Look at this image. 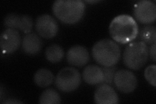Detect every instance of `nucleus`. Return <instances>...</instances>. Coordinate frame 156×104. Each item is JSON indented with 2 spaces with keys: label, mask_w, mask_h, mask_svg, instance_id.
Segmentation results:
<instances>
[{
  "label": "nucleus",
  "mask_w": 156,
  "mask_h": 104,
  "mask_svg": "<svg viewBox=\"0 0 156 104\" xmlns=\"http://www.w3.org/2000/svg\"><path fill=\"white\" fill-rule=\"evenodd\" d=\"M102 70L104 72V83L111 85L113 82L114 76L117 70V68L115 66H103Z\"/></svg>",
  "instance_id": "nucleus-20"
},
{
  "label": "nucleus",
  "mask_w": 156,
  "mask_h": 104,
  "mask_svg": "<svg viewBox=\"0 0 156 104\" xmlns=\"http://www.w3.org/2000/svg\"><path fill=\"white\" fill-rule=\"evenodd\" d=\"M85 2L87 3H98V2H100V1H98V0H92V1H90V0H89V1H85Z\"/></svg>",
  "instance_id": "nucleus-23"
},
{
  "label": "nucleus",
  "mask_w": 156,
  "mask_h": 104,
  "mask_svg": "<svg viewBox=\"0 0 156 104\" xmlns=\"http://www.w3.org/2000/svg\"><path fill=\"white\" fill-rule=\"evenodd\" d=\"M42 46V41L37 34L29 33L23 37L22 41L23 52L27 55L33 56L40 52Z\"/></svg>",
  "instance_id": "nucleus-13"
},
{
  "label": "nucleus",
  "mask_w": 156,
  "mask_h": 104,
  "mask_svg": "<svg viewBox=\"0 0 156 104\" xmlns=\"http://www.w3.org/2000/svg\"><path fill=\"white\" fill-rule=\"evenodd\" d=\"M34 82L40 87H47L55 80L53 74L46 68H41L38 70L33 77Z\"/></svg>",
  "instance_id": "nucleus-15"
},
{
  "label": "nucleus",
  "mask_w": 156,
  "mask_h": 104,
  "mask_svg": "<svg viewBox=\"0 0 156 104\" xmlns=\"http://www.w3.org/2000/svg\"><path fill=\"white\" fill-rule=\"evenodd\" d=\"M21 44V37L18 30L8 28L2 32L0 37V46L3 53L15 52Z\"/></svg>",
  "instance_id": "nucleus-9"
},
{
  "label": "nucleus",
  "mask_w": 156,
  "mask_h": 104,
  "mask_svg": "<svg viewBox=\"0 0 156 104\" xmlns=\"http://www.w3.org/2000/svg\"><path fill=\"white\" fill-rule=\"evenodd\" d=\"M35 29L41 37L50 39L56 36L58 26L54 18L50 14H43L38 16L36 19Z\"/></svg>",
  "instance_id": "nucleus-7"
},
{
  "label": "nucleus",
  "mask_w": 156,
  "mask_h": 104,
  "mask_svg": "<svg viewBox=\"0 0 156 104\" xmlns=\"http://www.w3.org/2000/svg\"><path fill=\"white\" fill-rule=\"evenodd\" d=\"M53 12L66 24H74L83 16L85 5L81 0H57L53 4Z\"/></svg>",
  "instance_id": "nucleus-2"
},
{
  "label": "nucleus",
  "mask_w": 156,
  "mask_h": 104,
  "mask_svg": "<svg viewBox=\"0 0 156 104\" xmlns=\"http://www.w3.org/2000/svg\"><path fill=\"white\" fill-rule=\"evenodd\" d=\"M82 77L89 85H96L104 83V72L102 68L95 64L86 66L82 73Z\"/></svg>",
  "instance_id": "nucleus-14"
},
{
  "label": "nucleus",
  "mask_w": 156,
  "mask_h": 104,
  "mask_svg": "<svg viewBox=\"0 0 156 104\" xmlns=\"http://www.w3.org/2000/svg\"><path fill=\"white\" fill-rule=\"evenodd\" d=\"M89 53L84 46L75 45L72 46L67 52L68 63L72 66L81 67L85 66L89 61Z\"/></svg>",
  "instance_id": "nucleus-12"
},
{
  "label": "nucleus",
  "mask_w": 156,
  "mask_h": 104,
  "mask_svg": "<svg viewBox=\"0 0 156 104\" xmlns=\"http://www.w3.org/2000/svg\"><path fill=\"white\" fill-rule=\"evenodd\" d=\"M113 82L116 88L125 94L134 91L137 85V79L135 74L125 69L116 70Z\"/></svg>",
  "instance_id": "nucleus-8"
},
{
  "label": "nucleus",
  "mask_w": 156,
  "mask_h": 104,
  "mask_svg": "<svg viewBox=\"0 0 156 104\" xmlns=\"http://www.w3.org/2000/svg\"><path fill=\"white\" fill-rule=\"evenodd\" d=\"M95 61L103 66H112L120 59V48L114 41L108 38L98 41L92 49Z\"/></svg>",
  "instance_id": "nucleus-3"
},
{
  "label": "nucleus",
  "mask_w": 156,
  "mask_h": 104,
  "mask_svg": "<svg viewBox=\"0 0 156 104\" xmlns=\"http://www.w3.org/2000/svg\"><path fill=\"white\" fill-rule=\"evenodd\" d=\"M110 35L114 41L128 44L139 34V26L135 20L129 14H120L115 17L109 25Z\"/></svg>",
  "instance_id": "nucleus-1"
},
{
  "label": "nucleus",
  "mask_w": 156,
  "mask_h": 104,
  "mask_svg": "<svg viewBox=\"0 0 156 104\" xmlns=\"http://www.w3.org/2000/svg\"><path fill=\"white\" fill-rule=\"evenodd\" d=\"M133 14L135 19L141 23H154L156 18L155 3L149 0L139 1L135 5Z\"/></svg>",
  "instance_id": "nucleus-6"
},
{
  "label": "nucleus",
  "mask_w": 156,
  "mask_h": 104,
  "mask_svg": "<svg viewBox=\"0 0 156 104\" xmlns=\"http://www.w3.org/2000/svg\"><path fill=\"white\" fill-rule=\"evenodd\" d=\"M2 103H22L23 102H22L21 101H18V100H14V99H12V100H6Z\"/></svg>",
  "instance_id": "nucleus-22"
},
{
  "label": "nucleus",
  "mask_w": 156,
  "mask_h": 104,
  "mask_svg": "<svg viewBox=\"0 0 156 104\" xmlns=\"http://www.w3.org/2000/svg\"><path fill=\"white\" fill-rule=\"evenodd\" d=\"M65 52L62 48L57 44L49 46L45 52V56L48 61L52 63L60 62L64 57Z\"/></svg>",
  "instance_id": "nucleus-16"
},
{
  "label": "nucleus",
  "mask_w": 156,
  "mask_h": 104,
  "mask_svg": "<svg viewBox=\"0 0 156 104\" xmlns=\"http://www.w3.org/2000/svg\"><path fill=\"white\" fill-rule=\"evenodd\" d=\"M5 26L9 28L19 29L26 34L31 31L33 28V20L27 14L9 13L5 16L3 20Z\"/></svg>",
  "instance_id": "nucleus-10"
},
{
  "label": "nucleus",
  "mask_w": 156,
  "mask_h": 104,
  "mask_svg": "<svg viewBox=\"0 0 156 104\" xmlns=\"http://www.w3.org/2000/svg\"><path fill=\"white\" fill-rule=\"evenodd\" d=\"M94 102L98 104H116L119 103V96L109 84L101 83L95 91Z\"/></svg>",
  "instance_id": "nucleus-11"
},
{
  "label": "nucleus",
  "mask_w": 156,
  "mask_h": 104,
  "mask_svg": "<svg viewBox=\"0 0 156 104\" xmlns=\"http://www.w3.org/2000/svg\"><path fill=\"white\" fill-rule=\"evenodd\" d=\"M139 38L140 41L146 44H152L156 41V28L154 26L148 25L140 29Z\"/></svg>",
  "instance_id": "nucleus-18"
},
{
  "label": "nucleus",
  "mask_w": 156,
  "mask_h": 104,
  "mask_svg": "<svg viewBox=\"0 0 156 104\" xmlns=\"http://www.w3.org/2000/svg\"><path fill=\"white\" fill-rule=\"evenodd\" d=\"M155 48H156V44L155 43L152 44L150 48V50H148V53L151 57V59H152L153 61H156V56H155Z\"/></svg>",
  "instance_id": "nucleus-21"
},
{
  "label": "nucleus",
  "mask_w": 156,
  "mask_h": 104,
  "mask_svg": "<svg viewBox=\"0 0 156 104\" xmlns=\"http://www.w3.org/2000/svg\"><path fill=\"white\" fill-rule=\"evenodd\" d=\"M156 66L155 64H151V65L148 66L144 70V77L147 81L152 85L153 87H155L156 82H155V77H156Z\"/></svg>",
  "instance_id": "nucleus-19"
},
{
  "label": "nucleus",
  "mask_w": 156,
  "mask_h": 104,
  "mask_svg": "<svg viewBox=\"0 0 156 104\" xmlns=\"http://www.w3.org/2000/svg\"><path fill=\"white\" fill-rule=\"evenodd\" d=\"M148 50L147 44L141 41L129 43L123 53L124 64L131 70H139L147 62Z\"/></svg>",
  "instance_id": "nucleus-4"
},
{
  "label": "nucleus",
  "mask_w": 156,
  "mask_h": 104,
  "mask_svg": "<svg viewBox=\"0 0 156 104\" xmlns=\"http://www.w3.org/2000/svg\"><path fill=\"white\" fill-rule=\"evenodd\" d=\"M81 83L80 72L73 67H65L59 70L55 78L56 87L62 92H72L79 87Z\"/></svg>",
  "instance_id": "nucleus-5"
},
{
  "label": "nucleus",
  "mask_w": 156,
  "mask_h": 104,
  "mask_svg": "<svg viewBox=\"0 0 156 104\" xmlns=\"http://www.w3.org/2000/svg\"><path fill=\"white\" fill-rule=\"evenodd\" d=\"M38 102L41 104H58L61 103V98L54 89L47 88L42 92Z\"/></svg>",
  "instance_id": "nucleus-17"
}]
</instances>
